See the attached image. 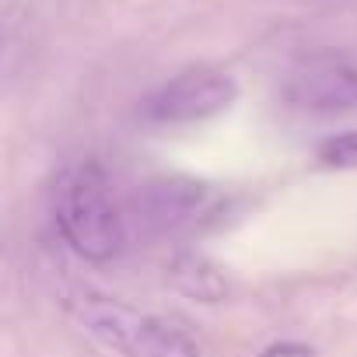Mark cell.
Wrapping results in <instances>:
<instances>
[{
    "mask_svg": "<svg viewBox=\"0 0 357 357\" xmlns=\"http://www.w3.org/2000/svg\"><path fill=\"white\" fill-rule=\"evenodd\" d=\"M53 214H56V228L63 242L77 256L91 263H105L119 256L126 242V221L112 193V183L95 161H84L63 172L53 193Z\"/></svg>",
    "mask_w": 357,
    "mask_h": 357,
    "instance_id": "obj_1",
    "label": "cell"
},
{
    "mask_svg": "<svg viewBox=\"0 0 357 357\" xmlns=\"http://www.w3.org/2000/svg\"><path fill=\"white\" fill-rule=\"evenodd\" d=\"M88 326L123 357H200L190 329L165 315H144L123 305L98 301L88 308Z\"/></svg>",
    "mask_w": 357,
    "mask_h": 357,
    "instance_id": "obj_2",
    "label": "cell"
},
{
    "mask_svg": "<svg viewBox=\"0 0 357 357\" xmlns=\"http://www.w3.org/2000/svg\"><path fill=\"white\" fill-rule=\"evenodd\" d=\"M235 95L238 88L225 70L193 67L165 81L158 91H151L140 102V116L154 126H190L225 112L235 102Z\"/></svg>",
    "mask_w": 357,
    "mask_h": 357,
    "instance_id": "obj_3",
    "label": "cell"
},
{
    "mask_svg": "<svg viewBox=\"0 0 357 357\" xmlns=\"http://www.w3.org/2000/svg\"><path fill=\"white\" fill-rule=\"evenodd\" d=\"M284 98L305 112L357 109V60L340 53H319L301 60L284 84Z\"/></svg>",
    "mask_w": 357,
    "mask_h": 357,
    "instance_id": "obj_4",
    "label": "cell"
},
{
    "mask_svg": "<svg viewBox=\"0 0 357 357\" xmlns=\"http://www.w3.org/2000/svg\"><path fill=\"white\" fill-rule=\"evenodd\" d=\"M221 197L193 178H161V183L144 186L137 197V211L151 231L161 235H178V231H193L204 221L218 214Z\"/></svg>",
    "mask_w": 357,
    "mask_h": 357,
    "instance_id": "obj_5",
    "label": "cell"
},
{
    "mask_svg": "<svg viewBox=\"0 0 357 357\" xmlns=\"http://www.w3.org/2000/svg\"><path fill=\"white\" fill-rule=\"evenodd\" d=\"M319 161L329 165V168H357V130H347V133H336L329 137L322 147H319Z\"/></svg>",
    "mask_w": 357,
    "mask_h": 357,
    "instance_id": "obj_6",
    "label": "cell"
}]
</instances>
